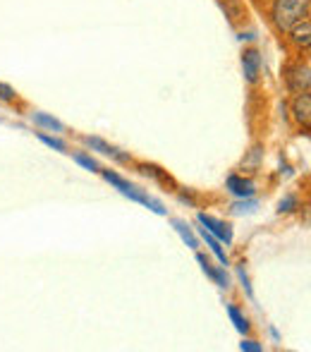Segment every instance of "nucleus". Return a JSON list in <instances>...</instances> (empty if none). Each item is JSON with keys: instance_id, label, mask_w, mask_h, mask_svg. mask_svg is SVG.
<instances>
[{"instance_id": "1", "label": "nucleus", "mask_w": 311, "mask_h": 352, "mask_svg": "<svg viewBox=\"0 0 311 352\" xmlns=\"http://www.w3.org/2000/svg\"><path fill=\"white\" fill-rule=\"evenodd\" d=\"M311 0H275L270 8V19L278 27V32L288 34L297 22L309 17Z\"/></svg>"}, {"instance_id": "2", "label": "nucleus", "mask_w": 311, "mask_h": 352, "mask_svg": "<svg viewBox=\"0 0 311 352\" xmlns=\"http://www.w3.org/2000/svg\"><path fill=\"white\" fill-rule=\"evenodd\" d=\"M285 79H288V89L292 94L309 91V84H311L309 65H292V67H288V74H285Z\"/></svg>"}, {"instance_id": "3", "label": "nucleus", "mask_w": 311, "mask_h": 352, "mask_svg": "<svg viewBox=\"0 0 311 352\" xmlns=\"http://www.w3.org/2000/svg\"><path fill=\"white\" fill-rule=\"evenodd\" d=\"M196 221H199L201 226L211 232V235L218 237L220 242H225V245H233V230H230L228 223L218 221V218H214V216H206V213H199V216H196Z\"/></svg>"}, {"instance_id": "4", "label": "nucleus", "mask_w": 311, "mask_h": 352, "mask_svg": "<svg viewBox=\"0 0 311 352\" xmlns=\"http://www.w3.org/2000/svg\"><path fill=\"white\" fill-rule=\"evenodd\" d=\"M242 70H244V79L249 84H254L261 74V53L256 48H246L242 53Z\"/></svg>"}, {"instance_id": "5", "label": "nucleus", "mask_w": 311, "mask_h": 352, "mask_svg": "<svg viewBox=\"0 0 311 352\" xmlns=\"http://www.w3.org/2000/svg\"><path fill=\"white\" fill-rule=\"evenodd\" d=\"M292 116H295V120H297L302 127H309L311 125V96H309V91L297 94V96H295V101H292Z\"/></svg>"}, {"instance_id": "6", "label": "nucleus", "mask_w": 311, "mask_h": 352, "mask_svg": "<svg viewBox=\"0 0 311 352\" xmlns=\"http://www.w3.org/2000/svg\"><path fill=\"white\" fill-rule=\"evenodd\" d=\"M84 144H87L89 148H93V151L103 153V156L115 158V161H120V163H127V161H130V156H127V153H122L120 148L111 146V144L103 142L101 137H84Z\"/></svg>"}, {"instance_id": "7", "label": "nucleus", "mask_w": 311, "mask_h": 352, "mask_svg": "<svg viewBox=\"0 0 311 352\" xmlns=\"http://www.w3.org/2000/svg\"><path fill=\"white\" fill-rule=\"evenodd\" d=\"M225 187H228V192H233L235 197H240V199H246V197H251L256 192L254 182L244 180V177H240V175H230L228 182H225Z\"/></svg>"}, {"instance_id": "8", "label": "nucleus", "mask_w": 311, "mask_h": 352, "mask_svg": "<svg viewBox=\"0 0 311 352\" xmlns=\"http://www.w3.org/2000/svg\"><path fill=\"white\" fill-rule=\"evenodd\" d=\"M288 34H290V38H292V43H297V46H302V48H309V43H311V22H309V17L295 24Z\"/></svg>"}, {"instance_id": "9", "label": "nucleus", "mask_w": 311, "mask_h": 352, "mask_svg": "<svg viewBox=\"0 0 311 352\" xmlns=\"http://www.w3.org/2000/svg\"><path fill=\"white\" fill-rule=\"evenodd\" d=\"M199 226H201V223H199ZM199 235L206 240V245L211 247V252H214V254L218 256V261H220V264H223V266H228V254H225V250H223V247H220V240H218V237H214V235H211V232L206 230L204 226L199 228Z\"/></svg>"}, {"instance_id": "10", "label": "nucleus", "mask_w": 311, "mask_h": 352, "mask_svg": "<svg viewBox=\"0 0 311 352\" xmlns=\"http://www.w3.org/2000/svg\"><path fill=\"white\" fill-rule=\"evenodd\" d=\"M32 120L36 122L38 127H46V130H53V132H65V125H62L58 118L48 116V113H34Z\"/></svg>"}, {"instance_id": "11", "label": "nucleus", "mask_w": 311, "mask_h": 352, "mask_svg": "<svg viewBox=\"0 0 311 352\" xmlns=\"http://www.w3.org/2000/svg\"><path fill=\"white\" fill-rule=\"evenodd\" d=\"M172 228H175L177 235L187 242V247H192V250H196V247H199V240H196V235L192 232V228L187 226L185 221H172Z\"/></svg>"}, {"instance_id": "12", "label": "nucleus", "mask_w": 311, "mask_h": 352, "mask_svg": "<svg viewBox=\"0 0 311 352\" xmlns=\"http://www.w3.org/2000/svg\"><path fill=\"white\" fill-rule=\"evenodd\" d=\"M139 173H141V175H146V177H154V180L163 182V185H172V180H170V177H168L165 173H163L158 166H146V163H141V166H139Z\"/></svg>"}, {"instance_id": "13", "label": "nucleus", "mask_w": 311, "mask_h": 352, "mask_svg": "<svg viewBox=\"0 0 311 352\" xmlns=\"http://www.w3.org/2000/svg\"><path fill=\"white\" fill-rule=\"evenodd\" d=\"M228 314H230V319H233L235 329L240 331V333H246V331H249V321H246V316L242 314V311L237 309L235 305H230V307H228Z\"/></svg>"}, {"instance_id": "14", "label": "nucleus", "mask_w": 311, "mask_h": 352, "mask_svg": "<svg viewBox=\"0 0 311 352\" xmlns=\"http://www.w3.org/2000/svg\"><path fill=\"white\" fill-rule=\"evenodd\" d=\"M256 209H259V204H256L254 199H249V197H246V199H242V201H235V204L230 206V211H233L235 216H244V213H254Z\"/></svg>"}, {"instance_id": "15", "label": "nucleus", "mask_w": 311, "mask_h": 352, "mask_svg": "<svg viewBox=\"0 0 311 352\" xmlns=\"http://www.w3.org/2000/svg\"><path fill=\"white\" fill-rule=\"evenodd\" d=\"M223 10L230 14V19H240L242 14H244V8H242V3L240 0H223Z\"/></svg>"}, {"instance_id": "16", "label": "nucleus", "mask_w": 311, "mask_h": 352, "mask_svg": "<svg viewBox=\"0 0 311 352\" xmlns=\"http://www.w3.org/2000/svg\"><path fill=\"white\" fill-rule=\"evenodd\" d=\"M38 142H43V144H46V146L56 148V151H60V153H65V151H67L65 142L56 140V137H48V135H43V132H38Z\"/></svg>"}, {"instance_id": "17", "label": "nucleus", "mask_w": 311, "mask_h": 352, "mask_svg": "<svg viewBox=\"0 0 311 352\" xmlns=\"http://www.w3.org/2000/svg\"><path fill=\"white\" fill-rule=\"evenodd\" d=\"M75 161H77L82 168H87V170H91V173H98V170H101V168H98V163L93 161L91 156H87V153H75Z\"/></svg>"}, {"instance_id": "18", "label": "nucleus", "mask_w": 311, "mask_h": 352, "mask_svg": "<svg viewBox=\"0 0 311 352\" xmlns=\"http://www.w3.org/2000/svg\"><path fill=\"white\" fill-rule=\"evenodd\" d=\"M297 206H299L297 197L288 195V197H285V199H280V204H278V211H280V213H290V211H297Z\"/></svg>"}, {"instance_id": "19", "label": "nucleus", "mask_w": 311, "mask_h": 352, "mask_svg": "<svg viewBox=\"0 0 311 352\" xmlns=\"http://www.w3.org/2000/svg\"><path fill=\"white\" fill-rule=\"evenodd\" d=\"M211 278L218 283L220 287H230V278H228V274H225V269H214L211 271Z\"/></svg>"}, {"instance_id": "20", "label": "nucleus", "mask_w": 311, "mask_h": 352, "mask_svg": "<svg viewBox=\"0 0 311 352\" xmlns=\"http://www.w3.org/2000/svg\"><path fill=\"white\" fill-rule=\"evenodd\" d=\"M14 96H17V94H14V89L10 87V84L0 82V101H14Z\"/></svg>"}, {"instance_id": "21", "label": "nucleus", "mask_w": 311, "mask_h": 352, "mask_svg": "<svg viewBox=\"0 0 311 352\" xmlns=\"http://www.w3.org/2000/svg\"><path fill=\"white\" fill-rule=\"evenodd\" d=\"M240 350H244V352H261V350H264V345L256 343V340H242Z\"/></svg>"}, {"instance_id": "22", "label": "nucleus", "mask_w": 311, "mask_h": 352, "mask_svg": "<svg viewBox=\"0 0 311 352\" xmlns=\"http://www.w3.org/2000/svg\"><path fill=\"white\" fill-rule=\"evenodd\" d=\"M237 276H240V280H242V285H244L246 295L251 297V285H249V276H246V271L242 269V266H240V269H237Z\"/></svg>"}]
</instances>
